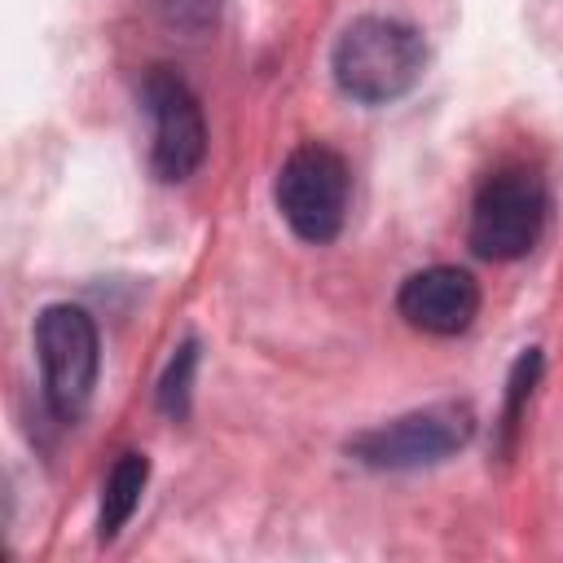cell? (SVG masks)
I'll return each instance as SVG.
<instances>
[{"label": "cell", "instance_id": "cell-1", "mask_svg": "<svg viewBox=\"0 0 563 563\" xmlns=\"http://www.w3.org/2000/svg\"><path fill=\"white\" fill-rule=\"evenodd\" d=\"M427 66L422 35L396 18H356L334 44V79L352 101L383 106L405 97Z\"/></svg>", "mask_w": 563, "mask_h": 563}, {"label": "cell", "instance_id": "cell-2", "mask_svg": "<svg viewBox=\"0 0 563 563\" xmlns=\"http://www.w3.org/2000/svg\"><path fill=\"white\" fill-rule=\"evenodd\" d=\"M35 352L44 369V400L57 422H75L97 387V325L75 303H53L35 321Z\"/></svg>", "mask_w": 563, "mask_h": 563}, {"label": "cell", "instance_id": "cell-3", "mask_svg": "<svg viewBox=\"0 0 563 563\" xmlns=\"http://www.w3.org/2000/svg\"><path fill=\"white\" fill-rule=\"evenodd\" d=\"M545 229V185L528 167L493 172L471 207V251L479 260H519Z\"/></svg>", "mask_w": 563, "mask_h": 563}, {"label": "cell", "instance_id": "cell-4", "mask_svg": "<svg viewBox=\"0 0 563 563\" xmlns=\"http://www.w3.org/2000/svg\"><path fill=\"white\" fill-rule=\"evenodd\" d=\"M277 211L303 242H334L347 216V163L330 145H299L277 172Z\"/></svg>", "mask_w": 563, "mask_h": 563}, {"label": "cell", "instance_id": "cell-5", "mask_svg": "<svg viewBox=\"0 0 563 563\" xmlns=\"http://www.w3.org/2000/svg\"><path fill=\"white\" fill-rule=\"evenodd\" d=\"M475 435V413L471 405L444 400V405H427L418 413L391 418L374 431H361L347 449L352 457H361L365 466L378 471H409V466H431L449 453H457L466 440Z\"/></svg>", "mask_w": 563, "mask_h": 563}, {"label": "cell", "instance_id": "cell-6", "mask_svg": "<svg viewBox=\"0 0 563 563\" xmlns=\"http://www.w3.org/2000/svg\"><path fill=\"white\" fill-rule=\"evenodd\" d=\"M145 110L154 123V145H150V163L158 180H185L207 150V128H202V106L189 92V84L172 70V66H154L145 75Z\"/></svg>", "mask_w": 563, "mask_h": 563}, {"label": "cell", "instance_id": "cell-7", "mask_svg": "<svg viewBox=\"0 0 563 563\" xmlns=\"http://www.w3.org/2000/svg\"><path fill=\"white\" fill-rule=\"evenodd\" d=\"M396 308L400 317L422 330V334H462L475 312H479V286L466 268H453V264H435V268H422L413 277H405L400 295H396Z\"/></svg>", "mask_w": 563, "mask_h": 563}, {"label": "cell", "instance_id": "cell-8", "mask_svg": "<svg viewBox=\"0 0 563 563\" xmlns=\"http://www.w3.org/2000/svg\"><path fill=\"white\" fill-rule=\"evenodd\" d=\"M145 479H150L145 453H123V457L110 466L106 488H101V519H97V537H101V541H114L119 528L132 519V510L141 506Z\"/></svg>", "mask_w": 563, "mask_h": 563}, {"label": "cell", "instance_id": "cell-9", "mask_svg": "<svg viewBox=\"0 0 563 563\" xmlns=\"http://www.w3.org/2000/svg\"><path fill=\"white\" fill-rule=\"evenodd\" d=\"M194 365H198V347L185 343V347L172 356V365H167V374H163V383H158V405H163L172 418H185V409H189V378H194Z\"/></svg>", "mask_w": 563, "mask_h": 563}, {"label": "cell", "instance_id": "cell-10", "mask_svg": "<svg viewBox=\"0 0 563 563\" xmlns=\"http://www.w3.org/2000/svg\"><path fill=\"white\" fill-rule=\"evenodd\" d=\"M158 4H163L167 22L185 35H207L220 22V9H224V0H158Z\"/></svg>", "mask_w": 563, "mask_h": 563}, {"label": "cell", "instance_id": "cell-11", "mask_svg": "<svg viewBox=\"0 0 563 563\" xmlns=\"http://www.w3.org/2000/svg\"><path fill=\"white\" fill-rule=\"evenodd\" d=\"M537 369H541V356H537V352H523L519 365H515V374H510V405H506V418H501L506 431H515L519 409H523V396H528L532 383H537Z\"/></svg>", "mask_w": 563, "mask_h": 563}]
</instances>
